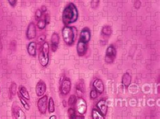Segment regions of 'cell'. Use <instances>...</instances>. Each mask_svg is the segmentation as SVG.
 <instances>
[{"label":"cell","mask_w":160,"mask_h":119,"mask_svg":"<svg viewBox=\"0 0 160 119\" xmlns=\"http://www.w3.org/2000/svg\"><path fill=\"white\" fill-rule=\"evenodd\" d=\"M78 18V11L77 6L73 3L67 4L62 12V20L65 26L74 23Z\"/></svg>","instance_id":"cell-1"},{"label":"cell","mask_w":160,"mask_h":119,"mask_svg":"<svg viewBox=\"0 0 160 119\" xmlns=\"http://www.w3.org/2000/svg\"><path fill=\"white\" fill-rule=\"evenodd\" d=\"M77 35V29L74 26H64V27L62 30V35L63 40L65 43L68 45L72 46L75 42L76 37Z\"/></svg>","instance_id":"cell-2"},{"label":"cell","mask_w":160,"mask_h":119,"mask_svg":"<svg viewBox=\"0 0 160 119\" xmlns=\"http://www.w3.org/2000/svg\"><path fill=\"white\" fill-rule=\"evenodd\" d=\"M49 45L48 42H44L41 44L39 53V61L42 67H45L49 64Z\"/></svg>","instance_id":"cell-3"},{"label":"cell","mask_w":160,"mask_h":119,"mask_svg":"<svg viewBox=\"0 0 160 119\" xmlns=\"http://www.w3.org/2000/svg\"><path fill=\"white\" fill-rule=\"evenodd\" d=\"M117 51L116 47L113 45L108 46L106 49V55H105V61L108 64H112L114 62L116 57Z\"/></svg>","instance_id":"cell-4"},{"label":"cell","mask_w":160,"mask_h":119,"mask_svg":"<svg viewBox=\"0 0 160 119\" xmlns=\"http://www.w3.org/2000/svg\"><path fill=\"white\" fill-rule=\"evenodd\" d=\"M48 97L46 95L41 96L37 102V107L39 109V111L42 114L46 113L48 110Z\"/></svg>","instance_id":"cell-5"},{"label":"cell","mask_w":160,"mask_h":119,"mask_svg":"<svg viewBox=\"0 0 160 119\" xmlns=\"http://www.w3.org/2000/svg\"><path fill=\"white\" fill-rule=\"evenodd\" d=\"M76 109L79 114L83 115L85 114L87 110V105L86 101L84 100L82 97H79L77 98V102H76Z\"/></svg>","instance_id":"cell-6"},{"label":"cell","mask_w":160,"mask_h":119,"mask_svg":"<svg viewBox=\"0 0 160 119\" xmlns=\"http://www.w3.org/2000/svg\"><path fill=\"white\" fill-rule=\"evenodd\" d=\"M72 83L69 78H65L62 82L60 86V92L62 95L66 96L68 95L71 90Z\"/></svg>","instance_id":"cell-7"},{"label":"cell","mask_w":160,"mask_h":119,"mask_svg":"<svg viewBox=\"0 0 160 119\" xmlns=\"http://www.w3.org/2000/svg\"><path fill=\"white\" fill-rule=\"evenodd\" d=\"M37 28L36 25L33 22L29 23L26 31V36L28 40H32L36 38Z\"/></svg>","instance_id":"cell-8"},{"label":"cell","mask_w":160,"mask_h":119,"mask_svg":"<svg viewBox=\"0 0 160 119\" xmlns=\"http://www.w3.org/2000/svg\"><path fill=\"white\" fill-rule=\"evenodd\" d=\"M12 116L14 118H18V119H25L26 118V114H24V111L22 110L20 106L17 104H13L12 108Z\"/></svg>","instance_id":"cell-9"},{"label":"cell","mask_w":160,"mask_h":119,"mask_svg":"<svg viewBox=\"0 0 160 119\" xmlns=\"http://www.w3.org/2000/svg\"><path fill=\"white\" fill-rule=\"evenodd\" d=\"M91 32L90 29L88 27H85L82 29V31L80 34V39L79 40H81L85 43H88L91 40Z\"/></svg>","instance_id":"cell-10"},{"label":"cell","mask_w":160,"mask_h":119,"mask_svg":"<svg viewBox=\"0 0 160 119\" xmlns=\"http://www.w3.org/2000/svg\"><path fill=\"white\" fill-rule=\"evenodd\" d=\"M46 89H47V86L46 83L43 80H40L38 82V83L36 85L35 88V92L36 94L38 97L43 96L45 93L46 92Z\"/></svg>","instance_id":"cell-11"},{"label":"cell","mask_w":160,"mask_h":119,"mask_svg":"<svg viewBox=\"0 0 160 119\" xmlns=\"http://www.w3.org/2000/svg\"><path fill=\"white\" fill-rule=\"evenodd\" d=\"M60 44V36L56 32H53L51 37V49L53 52H56L59 47Z\"/></svg>","instance_id":"cell-12"},{"label":"cell","mask_w":160,"mask_h":119,"mask_svg":"<svg viewBox=\"0 0 160 119\" xmlns=\"http://www.w3.org/2000/svg\"><path fill=\"white\" fill-rule=\"evenodd\" d=\"M88 46L87 43L83 42L81 40H78L77 45V52L79 57H82L85 55L87 51Z\"/></svg>","instance_id":"cell-13"},{"label":"cell","mask_w":160,"mask_h":119,"mask_svg":"<svg viewBox=\"0 0 160 119\" xmlns=\"http://www.w3.org/2000/svg\"><path fill=\"white\" fill-rule=\"evenodd\" d=\"M97 107H98V109L99 110V111L102 113L103 116H106V114L108 113V108L107 106L106 101L104 100H99L98 104H97Z\"/></svg>","instance_id":"cell-14"},{"label":"cell","mask_w":160,"mask_h":119,"mask_svg":"<svg viewBox=\"0 0 160 119\" xmlns=\"http://www.w3.org/2000/svg\"><path fill=\"white\" fill-rule=\"evenodd\" d=\"M75 89H76V92H77V95L78 96L81 97L84 94V93L85 92V85L82 79L78 81V82L77 83V85H76Z\"/></svg>","instance_id":"cell-15"},{"label":"cell","mask_w":160,"mask_h":119,"mask_svg":"<svg viewBox=\"0 0 160 119\" xmlns=\"http://www.w3.org/2000/svg\"><path fill=\"white\" fill-rule=\"evenodd\" d=\"M92 86L99 93H102L104 92V84L103 81L100 79H96L92 83Z\"/></svg>","instance_id":"cell-16"},{"label":"cell","mask_w":160,"mask_h":119,"mask_svg":"<svg viewBox=\"0 0 160 119\" xmlns=\"http://www.w3.org/2000/svg\"><path fill=\"white\" fill-rule=\"evenodd\" d=\"M27 52L32 57H35L37 55V43L36 42H30L27 46Z\"/></svg>","instance_id":"cell-17"},{"label":"cell","mask_w":160,"mask_h":119,"mask_svg":"<svg viewBox=\"0 0 160 119\" xmlns=\"http://www.w3.org/2000/svg\"><path fill=\"white\" fill-rule=\"evenodd\" d=\"M132 82V77L128 73H125L123 74L122 78V85L128 88L130 86V85L131 84Z\"/></svg>","instance_id":"cell-18"},{"label":"cell","mask_w":160,"mask_h":119,"mask_svg":"<svg viewBox=\"0 0 160 119\" xmlns=\"http://www.w3.org/2000/svg\"><path fill=\"white\" fill-rule=\"evenodd\" d=\"M18 93L27 100H30V95H29V93L27 90V89L24 86H20L18 88Z\"/></svg>","instance_id":"cell-19"},{"label":"cell","mask_w":160,"mask_h":119,"mask_svg":"<svg viewBox=\"0 0 160 119\" xmlns=\"http://www.w3.org/2000/svg\"><path fill=\"white\" fill-rule=\"evenodd\" d=\"M112 29L110 26L106 25V26H103L102 29V35L105 37H109L112 35Z\"/></svg>","instance_id":"cell-20"},{"label":"cell","mask_w":160,"mask_h":119,"mask_svg":"<svg viewBox=\"0 0 160 119\" xmlns=\"http://www.w3.org/2000/svg\"><path fill=\"white\" fill-rule=\"evenodd\" d=\"M17 94H18V99L20 102V103L22 104L23 107L26 109L27 110H29V109H30V105H29V104L27 102V100L21 96L20 93L18 92H17Z\"/></svg>","instance_id":"cell-21"},{"label":"cell","mask_w":160,"mask_h":119,"mask_svg":"<svg viewBox=\"0 0 160 119\" xmlns=\"http://www.w3.org/2000/svg\"><path fill=\"white\" fill-rule=\"evenodd\" d=\"M48 110L49 113H53L56 111V108H55V103L54 100L52 97L49 98V101H48Z\"/></svg>","instance_id":"cell-22"},{"label":"cell","mask_w":160,"mask_h":119,"mask_svg":"<svg viewBox=\"0 0 160 119\" xmlns=\"http://www.w3.org/2000/svg\"><path fill=\"white\" fill-rule=\"evenodd\" d=\"M10 98L12 99L13 96H14L16 93H17V84H16L15 82H12L10 85Z\"/></svg>","instance_id":"cell-23"},{"label":"cell","mask_w":160,"mask_h":119,"mask_svg":"<svg viewBox=\"0 0 160 119\" xmlns=\"http://www.w3.org/2000/svg\"><path fill=\"white\" fill-rule=\"evenodd\" d=\"M92 117L93 119H103L104 116H103L98 109L93 108L92 110Z\"/></svg>","instance_id":"cell-24"},{"label":"cell","mask_w":160,"mask_h":119,"mask_svg":"<svg viewBox=\"0 0 160 119\" xmlns=\"http://www.w3.org/2000/svg\"><path fill=\"white\" fill-rule=\"evenodd\" d=\"M46 26H47V23L45 21L44 19H41L38 20L37 22V27L40 30H43L45 28Z\"/></svg>","instance_id":"cell-25"},{"label":"cell","mask_w":160,"mask_h":119,"mask_svg":"<svg viewBox=\"0 0 160 119\" xmlns=\"http://www.w3.org/2000/svg\"><path fill=\"white\" fill-rule=\"evenodd\" d=\"M77 98L75 95H71L68 99V104L70 106H74L76 104V102H77Z\"/></svg>","instance_id":"cell-26"},{"label":"cell","mask_w":160,"mask_h":119,"mask_svg":"<svg viewBox=\"0 0 160 119\" xmlns=\"http://www.w3.org/2000/svg\"><path fill=\"white\" fill-rule=\"evenodd\" d=\"M68 115L70 118H75L77 116V113H76V109L73 107H70L68 110Z\"/></svg>","instance_id":"cell-27"},{"label":"cell","mask_w":160,"mask_h":119,"mask_svg":"<svg viewBox=\"0 0 160 119\" xmlns=\"http://www.w3.org/2000/svg\"><path fill=\"white\" fill-rule=\"evenodd\" d=\"M98 97V92L95 89H92L90 92V98L91 100H95Z\"/></svg>","instance_id":"cell-28"},{"label":"cell","mask_w":160,"mask_h":119,"mask_svg":"<svg viewBox=\"0 0 160 119\" xmlns=\"http://www.w3.org/2000/svg\"><path fill=\"white\" fill-rule=\"evenodd\" d=\"M43 12L41 10V9H38L36 12H35V19L37 21L41 19L42 16H43Z\"/></svg>","instance_id":"cell-29"},{"label":"cell","mask_w":160,"mask_h":119,"mask_svg":"<svg viewBox=\"0 0 160 119\" xmlns=\"http://www.w3.org/2000/svg\"><path fill=\"white\" fill-rule=\"evenodd\" d=\"M99 1L100 0H91V7L93 8V9H95V8L98 7L99 6Z\"/></svg>","instance_id":"cell-30"},{"label":"cell","mask_w":160,"mask_h":119,"mask_svg":"<svg viewBox=\"0 0 160 119\" xmlns=\"http://www.w3.org/2000/svg\"><path fill=\"white\" fill-rule=\"evenodd\" d=\"M8 3L10 4V6L12 7H15L16 4H17V0H8Z\"/></svg>","instance_id":"cell-31"},{"label":"cell","mask_w":160,"mask_h":119,"mask_svg":"<svg viewBox=\"0 0 160 119\" xmlns=\"http://www.w3.org/2000/svg\"><path fill=\"white\" fill-rule=\"evenodd\" d=\"M45 39H46L45 35H41L39 38H38L37 41H38V42H39V43L42 44V43H43V42H45Z\"/></svg>","instance_id":"cell-32"},{"label":"cell","mask_w":160,"mask_h":119,"mask_svg":"<svg viewBox=\"0 0 160 119\" xmlns=\"http://www.w3.org/2000/svg\"><path fill=\"white\" fill-rule=\"evenodd\" d=\"M44 20L47 23V24H49L50 22V17H49V14H45L44 15Z\"/></svg>","instance_id":"cell-33"},{"label":"cell","mask_w":160,"mask_h":119,"mask_svg":"<svg viewBox=\"0 0 160 119\" xmlns=\"http://www.w3.org/2000/svg\"><path fill=\"white\" fill-rule=\"evenodd\" d=\"M41 10L43 12V13H44V12H45L46 11H47V7H46L45 6H42V7H41Z\"/></svg>","instance_id":"cell-34"},{"label":"cell","mask_w":160,"mask_h":119,"mask_svg":"<svg viewBox=\"0 0 160 119\" xmlns=\"http://www.w3.org/2000/svg\"><path fill=\"white\" fill-rule=\"evenodd\" d=\"M57 117H56V116H52V117H50V119H56Z\"/></svg>","instance_id":"cell-35"},{"label":"cell","mask_w":160,"mask_h":119,"mask_svg":"<svg viewBox=\"0 0 160 119\" xmlns=\"http://www.w3.org/2000/svg\"><path fill=\"white\" fill-rule=\"evenodd\" d=\"M0 94H1V86H0Z\"/></svg>","instance_id":"cell-36"}]
</instances>
